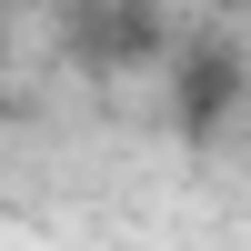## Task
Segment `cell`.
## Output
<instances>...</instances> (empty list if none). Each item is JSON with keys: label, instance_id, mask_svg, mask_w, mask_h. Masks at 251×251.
I'll list each match as a JSON object with an SVG mask.
<instances>
[{"label": "cell", "instance_id": "7a4b0ae2", "mask_svg": "<svg viewBox=\"0 0 251 251\" xmlns=\"http://www.w3.org/2000/svg\"><path fill=\"white\" fill-rule=\"evenodd\" d=\"M161 71H171V121H181L191 141L231 131V111H241V91H251V60H241L221 30H181Z\"/></svg>", "mask_w": 251, "mask_h": 251}, {"label": "cell", "instance_id": "3957f363", "mask_svg": "<svg viewBox=\"0 0 251 251\" xmlns=\"http://www.w3.org/2000/svg\"><path fill=\"white\" fill-rule=\"evenodd\" d=\"M0 60H10V0H0Z\"/></svg>", "mask_w": 251, "mask_h": 251}, {"label": "cell", "instance_id": "6da1fadb", "mask_svg": "<svg viewBox=\"0 0 251 251\" xmlns=\"http://www.w3.org/2000/svg\"><path fill=\"white\" fill-rule=\"evenodd\" d=\"M171 40H181V30H171L161 0H71V10H60V50H71L80 71H100V80L161 71Z\"/></svg>", "mask_w": 251, "mask_h": 251}]
</instances>
